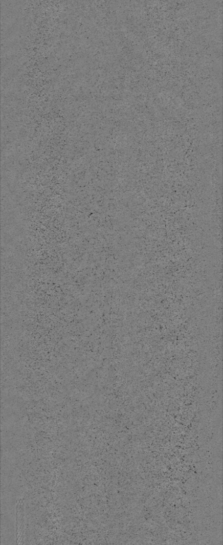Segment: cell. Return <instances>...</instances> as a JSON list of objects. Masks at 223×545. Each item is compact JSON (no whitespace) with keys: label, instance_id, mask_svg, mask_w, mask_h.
<instances>
[{"label":"cell","instance_id":"6da1fadb","mask_svg":"<svg viewBox=\"0 0 223 545\" xmlns=\"http://www.w3.org/2000/svg\"><path fill=\"white\" fill-rule=\"evenodd\" d=\"M24 503L22 499L18 501L16 507V538L17 544H24Z\"/></svg>","mask_w":223,"mask_h":545}]
</instances>
